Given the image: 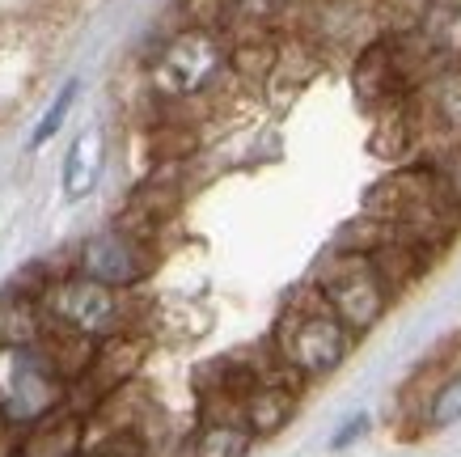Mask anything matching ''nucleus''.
I'll return each mask as SVG.
<instances>
[{"label":"nucleus","mask_w":461,"mask_h":457,"mask_svg":"<svg viewBox=\"0 0 461 457\" xmlns=\"http://www.w3.org/2000/svg\"><path fill=\"white\" fill-rule=\"evenodd\" d=\"M229 77V42L221 30L182 26L157 47L149 64V89L161 102H195L208 97Z\"/></svg>","instance_id":"nucleus-1"},{"label":"nucleus","mask_w":461,"mask_h":457,"mask_svg":"<svg viewBox=\"0 0 461 457\" xmlns=\"http://www.w3.org/2000/svg\"><path fill=\"white\" fill-rule=\"evenodd\" d=\"M351 352V331L309 292L288 301V309L276 322V356L293 377L318 381L330 377Z\"/></svg>","instance_id":"nucleus-2"},{"label":"nucleus","mask_w":461,"mask_h":457,"mask_svg":"<svg viewBox=\"0 0 461 457\" xmlns=\"http://www.w3.org/2000/svg\"><path fill=\"white\" fill-rule=\"evenodd\" d=\"M42 314H47V326H59L68 334H81L89 343H102L111 334L131 331V305H127V292H114L106 284H94V279L77 276H51L47 288H42Z\"/></svg>","instance_id":"nucleus-3"},{"label":"nucleus","mask_w":461,"mask_h":457,"mask_svg":"<svg viewBox=\"0 0 461 457\" xmlns=\"http://www.w3.org/2000/svg\"><path fill=\"white\" fill-rule=\"evenodd\" d=\"M313 297H318L351 334H364L385 318L393 292L385 288V279L377 276V267H373L368 254L335 250V254L318 267V276H313Z\"/></svg>","instance_id":"nucleus-4"},{"label":"nucleus","mask_w":461,"mask_h":457,"mask_svg":"<svg viewBox=\"0 0 461 457\" xmlns=\"http://www.w3.org/2000/svg\"><path fill=\"white\" fill-rule=\"evenodd\" d=\"M68 394L72 386L56 373V364L47 361L39 347L14 352V364H9V377H5V389H0V419L9 428L26 432L34 424H42L47 416L64 411Z\"/></svg>","instance_id":"nucleus-5"},{"label":"nucleus","mask_w":461,"mask_h":457,"mask_svg":"<svg viewBox=\"0 0 461 457\" xmlns=\"http://www.w3.org/2000/svg\"><path fill=\"white\" fill-rule=\"evenodd\" d=\"M153 267H157L153 242L136 233V229H127V224H111V229H98V233L85 237L72 271L94 279V284H106L114 292H127L153 276Z\"/></svg>","instance_id":"nucleus-6"},{"label":"nucleus","mask_w":461,"mask_h":457,"mask_svg":"<svg viewBox=\"0 0 461 457\" xmlns=\"http://www.w3.org/2000/svg\"><path fill=\"white\" fill-rule=\"evenodd\" d=\"M406 127L415 136L445 140V149L461 144V59L436 64L402 102Z\"/></svg>","instance_id":"nucleus-7"},{"label":"nucleus","mask_w":461,"mask_h":457,"mask_svg":"<svg viewBox=\"0 0 461 457\" xmlns=\"http://www.w3.org/2000/svg\"><path fill=\"white\" fill-rule=\"evenodd\" d=\"M351 85L364 106H402L406 94L420 85V69H415V56L406 51V42L393 34V39L368 42L356 56Z\"/></svg>","instance_id":"nucleus-8"},{"label":"nucleus","mask_w":461,"mask_h":457,"mask_svg":"<svg viewBox=\"0 0 461 457\" xmlns=\"http://www.w3.org/2000/svg\"><path fill=\"white\" fill-rule=\"evenodd\" d=\"M144 352H149V343H144L140 334H131V331L102 339V343L94 347V361H89V369H85V377L77 381V386H89L94 398L106 402L111 394H119L131 377L140 373Z\"/></svg>","instance_id":"nucleus-9"},{"label":"nucleus","mask_w":461,"mask_h":457,"mask_svg":"<svg viewBox=\"0 0 461 457\" xmlns=\"http://www.w3.org/2000/svg\"><path fill=\"white\" fill-rule=\"evenodd\" d=\"M42 288L47 284H26L14 279L9 288L0 292V352H30L42 343L47 334V314H42Z\"/></svg>","instance_id":"nucleus-10"},{"label":"nucleus","mask_w":461,"mask_h":457,"mask_svg":"<svg viewBox=\"0 0 461 457\" xmlns=\"http://www.w3.org/2000/svg\"><path fill=\"white\" fill-rule=\"evenodd\" d=\"M288 377H293L288 369H284V373H258V381L241 394L238 416L254 441H258V436H276V432L296 416V386Z\"/></svg>","instance_id":"nucleus-11"},{"label":"nucleus","mask_w":461,"mask_h":457,"mask_svg":"<svg viewBox=\"0 0 461 457\" xmlns=\"http://www.w3.org/2000/svg\"><path fill=\"white\" fill-rule=\"evenodd\" d=\"M102 169H106V132L98 123H85L72 136L68 152H64V169H59V191L68 204H81L85 195L98 191Z\"/></svg>","instance_id":"nucleus-12"},{"label":"nucleus","mask_w":461,"mask_h":457,"mask_svg":"<svg viewBox=\"0 0 461 457\" xmlns=\"http://www.w3.org/2000/svg\"><path fill=\"white\" fill-rule=\"evenodd\" d=\"M85 432H89V416L77 411V407H64V411L22 432L14 457H81L85 444H89Z\"/></svg>","instance_id":"nucleus-13"},{"label":"nucleus","mask_w":461,"mask_h":457,"mask_svg":"<svg viewBox=\"0 0 461 457\" xmlns=\"http://www.w3.org/2000/svg\"><path fill=\"white\" fill-rule=\"evenodd\" d=\"M254 436L246 432L238 411H208L191 436V457H246Z\"/></svg>","instance_id":"nucleus-14"},{"label":"nucleus","mask_w":461,"mask_h":457,"mask_svg":"<svg viewBox=\"0 0 461 457\" xmlns=\"http://www.w3.org/2000/svg\"><path fill=\"white\" fill-rule=\"evenodd\" d=\"M461 419V364L448 369L445 381L432 389V398L423 407V432H440V428H453Z\"/></svg>","instance_id":"nucleus-15"},{"label":"nucleus","mask_w":461,"mask_h":457,"mask_svg":"<svg viewBox=\"0 0 461 457\" xmlns=\"http://www.w3.org/2000/svg\"><path fill=\"white\" fill-rule=\"evenodd\" d=\"M77 94H81V81H77V77L59 85V94L51 97V106L42 111V119L34 123V132H30V140H26V149H30V152L42 149V144H51V140L59 136V127L68 123L72 106H77Z\"/></svg>","instance_id":"nucleus-16"},{"label":"nucleus","mask_w":461,"mask_h":457,"mask_svg":"<svg viewBox=\"0 0 461 457\" xmlns=\"http://www.w3.org/2000/svg\"><path fill=\"white\" fill-rule=\"evenodd\" d=\"M284 14V0H224V26H271Z\"/></svg>","instance_id":"nucleus-17"},{"label":"nucleus","mask_w":461,"mask_h":457,"mask_svg":"<svg viewBox=\"0 0 461 457\" xmlns=\"http://www.w3.org/2000/svg\"><path fill=\"white\" fill-rule=\"evenodd\" d=\"M428 5L432 0H377V14L393 34H415L423 14H428Z\"/></svg>","instance_id":"nucleus-18"},{"label":"nucleus","mask_w":461,"mask_h":457,"mask_svg":"<svg viewBox=\"0 0 461 457\" xmlns=\"http://www.w3.org/2000/svg\"><path fill=\"white\" fill-rule=\"evenodd\" d=\"M81 457H149V444H144V436L136 428H119L106 441L85 444Z\"/></svg>","instance_id":"nucleus-19"},{"label":"nucleus","mask_w":461,"mask_h":457,"mask_svg":"<svg viewBox=\"0 0 461 457\" xmlns=\"http://www.w3.org/2000/svg\"><path fill=\"white\" fill-rule=\"evenodd\" d=\"M364 428H368V419H364V416L348 419V424H343V428H339V436H335V441H330V444H335V449H343V444H351V441H356V436H360Z\"/></svg>","instance_id":"nucleus-20"}]
</instances>
